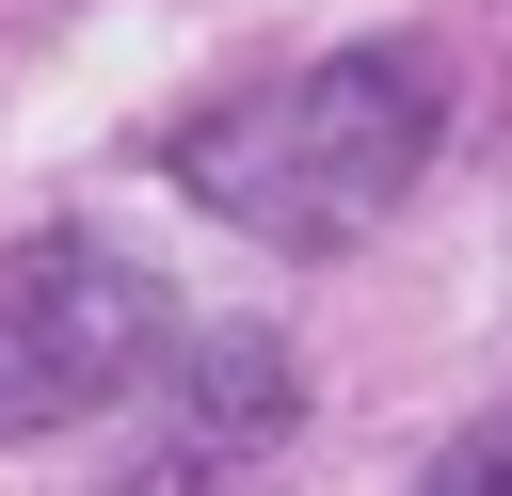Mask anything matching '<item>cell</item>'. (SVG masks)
<instances>
[{
    "label": "cell",
    "mask_w": 512,
    "mask_h": 496,
    "mask_svg": "<svg viewBox=\"0 0 512 496\" xmlns=\"http://www.w3.org/2000/svg\"><path fill=\"white\" fill-rule=\"evenodd\" d=\"M416 496H512V416H480V432H464V448H448Z\"/></svg>",
    "instance_id": "obj_4"
},
{
    "label": "cell",
    "mask_w": 512,
    "mask_h": 496,
    "mask_svg": "<svg viewBox=\"0 0 512 496\" xmlns=\"http://www.w3.org/2000/svg\"><path fill=\"white\" fill-rule=\"evenodd\" d=\"M144 352H160V288L112 240L48 224V240L0 256V432H64V416L128 400Z\"/></svg>",
    "instance_id": "obj_2"
},
{
    "label": "cell",
    "mask_w": 512,
    "mask_h": 496,
    "mask_svg": "<svg viewBox=\"0 0 512 496\" xmlns=\"http://www.w3.org/2000/svg\"><path fill=\"white\" fill-rule=\"evenodd\" d=\"M432 112H448V96H432L416 48H336V64H288L272 96L192 112V128H176V192H192L208 224H240V240L336 256V240H368V224L416 192Z\"/></svg>",
    "instance_id": "obj_1"
},
{
    "label": "cell",
    "mask_w": 512,
    "mask_h": 496,
    "mask_svg": "<svg viewBox=\"0 0 512 496\" xmlns=\"http://www.w3.org/2000/svg\"><path fill=\"white\" fill-rule=\"evenodd\" d=\"M272 432H288V352L272 336H192L176 352V464H160V496H208L224 464H272Z\"/></svg>",
    "instance_id": "obj_3"
}]
</instances>
